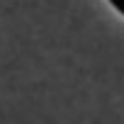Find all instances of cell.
I'll list each match as a JSON object with an SVG mask.
<instances>
[{
    "label": "cell",
    "mask_w": 124,
    "mask_h": 124,
    "mask_svg": "<svg viewBox=\"0 0 124 124\" xmlns=\"http://www.w3.org/2000/svg\"><path fill=\"white\" fill-rule=\"evenodd\" d=\"M109 3H112V5H114V8L122 12V15H124V0H109Z\"/></svg>",
    "instance_id": "obj_1"
}]
</instances>
